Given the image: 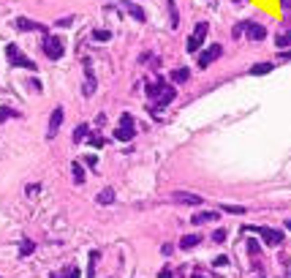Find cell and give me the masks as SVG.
Wrapping results in <instances>:
<instances>
[{
  "label": "cell",
  "mask_w": 291,
  "mask_h": 278,
  "mask_svg": "<svg viewBox=\"0 0 291 278\" xmlns=\"http://www.w3.org/2000/svg\"><path fill=\"white\" fill-rule=\"evenodd\" d=\"M147 95L150 98H155L161 107H166V104H172L175 101V95H177V90L172 88V85H163V82H155V85H147Z\"/></svg>",
  "instance_id": "obj_1"
},
{
  "label": "cell",
  "mask_w": 291,
  "mask_h": 278,
  "mask_svg": "<svg viewBox=\"0 0 291 278\" xmlns=\"http://www.w3.org/2000/svg\"><path fill=\"white\" fill-rule=\"evenodd\" d=\"M6 58H8V65H14V68H28V71H35V63L17 47V44H8V47H6Z\"/></svg>",
  "instance_id": "obj_2"
},
{
  "label": "cell",
  "mask_w": 291,
  "mask_h": 278,
  "mask_svg": "<svg viewBox=\"0 0 291 278\" xmlns=\"http://www.w3.org/2000/svg\"><path fill=\"white\" fill-rule=\"evenodd\" d=\"M207 33H210V25H207V22H199L196 28H193V33H191V38H188V44H185L188 52H199V49H202V44H204V38H207Z\"/></svg>",
  "instance_id": "obj_3"
},
{
  "label": "cell",
  "mask_w": 291,
  "mask_h": 278,
  "mask_svg": "<svg viewBox=\"0 0 291 278\" xmlns=\"http://www.w3.org/2000/svg\"><path fill=\"white\" fill-rule=\"evenodd\" d=\"M245 232H259L267 246H280L283 243V232L272 229V226H245Z\"/></svg>",
  "instance_id": "obj_4"
},
{
  "label": "cell",
  "mask_w": 291,
  "mask_h": 278,
  "mask_svg": "<svg viewBox=\"0 0 291 278\" xmlns=\"http://www.w3.org/2000/svg\"><path fill=\"white\" fill-rule=\"evenodd\" d=\"M65 52V44L60 36H47L44 38V55H47L49 60H60Z\"/></svg>",
  "instance_id": "obj_5"
},
{
  "label": "cell",
  "mask_w": 291,
  "mask_h": 278,
  "mask_svg": "<svg viewBox=\"0 0 291 278\" xmlns=\"http://www.w3.org/2000/svg\"><path fill=\"white\" fill-rule=\"evenodd\" d=\"M134 134H136L134 118H131V115H122V118H120V128L115 131V139H117V142H131Z\"/></svg>",
  "instance_id": "obj_6"
},
{
  "label": "cell",
  "mask_w": 291,
  "mask_h": 278,
  "mask_svg": "<svg viewBox=\"0 0 291 278\" xmlns=\"http://www.w3.org/2000/svg\"><path fill=\"white\" fill-rule=\"evenodd\" d=\"M223 55V47L221 44H212V47H207L202 55H199V68H207V65H212L218 58Z\"/></svg>",
  "instance_id": "obj_7"
},
{
  "label": "cell",
  "mask_w": 291,
  "mask_h": 278,
  "mask_svg": "<svg viewBox=\"0 0 291 278\" xmlns=\"http://www.w3.org/2000/svg\"><path fill=\"white\" fill-rule=\"evenodd\" d=\"M172 202H177V205H204L202 196L191 194V191H175V194H172Z\"/></svg>",
  "instance_id": "obj_8"
},
{
  "label": "cell",
  "mask_w": 291,
  "mask_h": 278,
  "mask_svg": "<svg viewBox=\"0 0 291 278\" xmlns=\"http://www.w3.org/2000/svg\"><path fill=\"white\" fill-rule=\"evenodd\" d=\"M242 30L248 33V38H253V41H264V38H267V28H264V25H259V22L242 25Z\"/></svg>",
  "instance_id": "obj_9"
},
{
  "label": "cell",
  "mask_w": 291,
  "mask_h": 278,
  "mask_svg": "<svg viewBox=\"0 0 291 278\" xmlns=\"http://www.w3.org/2000/svg\"><path fill=\"white\" fill-rule=\"evenodd\" d=\"M60 123H63V107H58L52 115H49V128H47V139H55V134L60 131Z\"/></svg>",
  "instance_id": "obj_10"
},
{
  "label": "cell",
  "mask_w": 291,
  "mask_h": 278,
  "mask_svg": "<svg viewBox=\"0 0 291 278\" xmlns=\"http://www.w3.org/2000/svg\"><path fill=\"white\" fill-rule=\"evenodd\" d=\"M212 221H218V213H215V210H202V213H196V216L191 218V224L202 226V224H212Z\"/></svg>",
  "instance_id": "obj_11"
},
{
  "label": "cell",
  "mask_w": 291,
  "mask_h": 278,
  "mask_svg": "<svg viewBox=\"0 0 291 278\" xmlns=\"http://www.w3.org/2000/svg\"><path fill=\"white\" fill-rule=\"evenodd\" d=\"M17 28H19V30H25V33H30V30H38V33H47V28H44V25L33 22V19H28V17H19V19H17Z\"/></svg>",
  "instance_id": "obj_12"
},
{
  "label": "cell",
  "mask_w": 291,
  "mask_h": 278,
  "mask_svg": "<svg viewBox=\"0 0 291 278\" xmlns=\"http://www.w3.org/2000/svg\"><path fill=\"white\" fill-rule=\"evenodd\" d=\"M71 175H74V183H76V185L85 183V166H82V161H79V158H76L74 164H71Z\"/></svg>",
  "instance_id": "obj_13"
},
{
  "label": "cell",
  "mask_w": 291,
  "mask_h": 278,
  "mask_svg": "<svg viewBox=\"0 0 291 278\" xmlns=\"http://www.w3.org/2000/svg\"><path fill=\"white\" fill-rule=\"evenodd\" d=\"M112 202H115V188H104L95 196V205H112Z\"/></svg>",
  "instance_id": "obj_14"
},
{
  "label": "cell",
  "mask_w": 291,
  "mask_h": 278,
  "mask_svg": "<svg viewBox=\"0 0 291 278\" xmlns=\"http://www.w3.org/2000/svg\"><path fill=\"white\" fill-rule=\"evenodd\" d=\"M71 139H74V145L85 142V139H87V125H85V123H79V125L74 128V134H71Z\"/></svg>",
  "instance_id": "obj_15"
},
{
  "label": "cell",
  "mask_w": 291,
  "mask_h": 278,
  "mask_svg": "<svg viewBox=\"0 0 291 278\" xmlns=\"http://www.w3.org/2000/svg\"><path fill=\"white\" fill-rule=\"evenodd\" d=\"M199 243H202V235H185L180 240V248H196Z\"/></svg>",
  "instance_id": "obj_16"
},
{
  "label": "cell",
  "mask_w": 291,
  "mask_h": 278,
  "mask_svg": "<svg viewBox=\"0 0 291 278\" xmlns=\"http://www.w3.org/2000/svg\"><path fill=\"white\" fill-rule=\"evenodd\" d=\"M275 65L272 63H256V65H251V74L253 77H262V74H269Z\"/></svg>",
  "instance_id": "obj_17"
},
{
  "label": "cell",
  "mask_w": 291,
  "mask_h": 278,
  "mask_svg": "<svg viewBox=\"0 0 291 278\" xmlns=\"http://www.w3.org/2000/svg\"><path fill=\"white\" fill-rule=\"evenodd\" d=\"M188 77H191V71H188V68H175V71H172V82H175V85L188 82Z\"/></svg>",
  "instance_id": "obj_18"
},
{
  "label": "cell",
  "mask_w": 291,
  "mask_h": 278,
  "mask_svg": "<svg viewBox=\"0 0 291 278\" xmlns=\"http://www.w3.org/2000/svg\"><path fill=\"white\" fill-rule=\"evenodd\" d=\"M52 278H79V267H76V265H71V267H65V270L55 273Z\"/></svg>",
  "instance_id": "obj_19"
},
{
  "label": "cell",
  "mask_w": 291,
  "mask_h": 278,
  "mask_svg": "<svg viewBox=\"0 0 291 278\" xmlns=\"http://www.w3.org/2000/svg\"><path fill=\"white\" fill-rule=\"evenodd\" d=\"M35 251V243L33 240H22L19 243V256H30Z\"/></svg>",
  "instance_id": "obj_20"
},
{
  "label": "cell",
  "mask_w": 291,
  "mask_h": 278,
  "mask_svg": "<svg viewBox=\"0 0 291 278\" xmlns=\"http://www.w3.org/2000/svg\"><path fill=\"white\" fill-rule=\"evenodd\" d=\"M11 118H19V112H17V109L0 107V123H6V120H11Z\"/></svg>",
  "instance_id": "obj_21"
},
{
  "label": "cell",
  "mask_w": 291,
  "mask_h": 278,
  "mask_svg": "<svg viewBox=\"0 0 291 278\" xmlns=\"http://www.w3.org/2000/svg\"><path fill=\"white\" fill-rule=\"evenodd\" d=\"M93 38H95V41H109L112 33H109V30H104V28H98V30H93Z\"/></svg>",
  "instance_id": "obj_22"
},
{
  "label": "cell",
  "mask_w": 291,
  "mask_h": 278,
  "mask_svg": "<svg viewBox=\"0 0 291 278\" xmlns=\"http://www.w3.org/2000/svg\"><path fill=\"white\" fill-rule=\"evenodd\" d=\"M98 259H101L98 251H90V270H87V276H90V278L95 276V262H98Z\"/></svg>",
  "instance_id": "obj_23"
},
{
  "label": "cell",
  "mask_w": 291,
  "mask_h": 278,
  "mask_svg": "<svg viewBox=\"0 0 291 278\" xmlns=\"http://www.w3.org/2000/svg\"><path fill=\"white\" fill-rule=\"evenodd\" d=\"M128 11H131V17H134V19H139V22H145V11H142L139 6H131V3H128Z\"/></svg>",
  "instance_id": "obj_24"
},
{
  "label": "cell",
  "mask_w": 291,
  "mask_h": 278,
  "mask_svg": "<svg viewBox=\"0 0 291 278\" xmlns=\"http://www.w3.org/2000/svg\"><path fill=\"white\" fill-rule=\"evenodd\" d=\"M223 210H226V213H234V216L245 213V207H239V205H223Z\"/></svg>",
  "instance_id": "obj_25"
},
{
  "label": "cell",
  "mask_w": 291,
  "mask_h": 278,
  "mask_svg": "<svg viewBox=\"0 0 291 278\" xmlns=\"http://www.w3.org/2000/svg\"><path fill=\"white\" fill-rule=\"evenodd\" d=\"M169 3V17H172V25L177 28V6H175V0H166Z\"/></svg>",
  "instance_id": "obj_26"
},
{
  "label": "cell",
  "mask_w": 291,
  "mask_h": 278,
  "mask_svg": "<svg viewBox=\"0 0 291 278\" xmlns=\"http://www.w3.org/2000/svg\"><path fill=\"white\" fill-rule=\"evenodd\" d=\"M275 44H278V47H289V44H291L289 33H280V36H278V38H275Z\"/></svg>",
  "instance_id": "obj_27"
},
{
  "label": "cell",
  "mask_w": 291,
  "mask_h": 278,
  "mask_svg": "<svg viewBox=\"0 0 291 278\" xmlns=\"http://www.w3.org/2000/svg\"><path fill=\"white\" fill-rule=\"evenodd\" d=\"M82 164H87L90 169H95V164H98V158H95V155H85V158H79Z\"/></svg>",
  "instance_id": "obj_28"
},
{
  "label": "cell",
  "mask_w": 291,
  "mask_h": 278,
  "mask_svg": "<svg viewBox=\"0 0 291 278\" xmlns=\"http://www.w3.org/2000/svg\"><path fill=\"white\" fill-rule=\"evenodd\" d=\"M212 240L223 243V240H226V229H215V232H212Z\"/></svg>",
  "instance_id": "obj_29"
},
{
  "label": "cell",
  "mask_w": 291,
  "mask_h": 278,
  "mask_svg": "<svg viewBox=\"0 0 291 278\" xmlns=\"http://www.w3.org/2000/svg\"><path fill=\"white\" fill-rule=\"evenodd\" d=\"M87 142L93 145V148H104V142H106V139H101V136H95V134H93V136L87 139Z\"/></svg>",
  "instance_id": "obj_30"
},
{
  "label": "cell",
  "mask_w": 291,
  "mask_h": 278,
  "mask_svg": "<svg viewBox=\"0 0 291 278\" xmlns=\"http://www.w3.org/2000/svg\"><path fill=\"white\" fill-rule=\"evenodd\" d=\"M248 254H253V256L259 254V243L256 240H248Z\"/></svg>",
  "instance_id": "obj_31"
},
{
  "label": "cell",
  "mask_w": 291,
  "mask_h": 278,
  "mask_svg": "<svg viewBox=\"0 0 291 278\" xmlns=\"http://www.w3.org/2000/svg\"><path fill=\"white\" fill-rule=\"evenodd\" d=\"M212 265H215V267H223V265H229V256H215V259H212Z\"/></svg>",
  "instance_id": "obj_32"
},
{
  "label": "cell",
  "mask_w": 291,
  "mask_h": 278,
  "mask_svg": "<svg viewBox=\"0 0 291 278\" xmlns=\"http://www.w3.org/2000/svg\"><path fill=\"white\" fill-rule=\"evenodd\" d=\"M158 278H175V273H172V267H163V270L158 273Z\"/></svg>",
  "instance_id": "obj_33"
},
{
  "label": "cell",
  "mask_w": 291,
  "mask_h": 278,
  "mask_svg": "<svg viewBox=\"0 0 291 278\" xmlns=\"http://www.w3.org/2000/svg\"><path fill=\"white\" fill-rule=\"evenodd\" d=\"M58 25H60V28H68V25H74V17H63V19H58Z\"/></svg>",
  "instance_id": "obj_34"
},
{
  "label": "cell",
  "mask_w": 291,
  "mask_h": 278,
  "mask_svg": "<svg viewBox=\"0 0 291 278\" xmlns=\"http://www.w3.org/2000/svg\"><path fill=\"white\" fill-rule=\"evenodd\" d=\"M280 8H283V11L289 14V11H291V0H280Z\"/></svg>",
  "instance_id": "obj_35"
},
{
  "label": "cell",
  "mask_w": 291,
  "mask_h": 278,
  "mask_svg": "<svg viewBox=\"0 0 291 278\" xmlns=\"http://www.w3.org/2000/svg\"><path fill=\"white\" fill-rule=\"evenodd\" d=\"M280 58H283V60H291V52H280Z\"/></svg>",
  "instance_id": "obj_36"
},
{
  "label": "cell",
  "mask_w": 291,
  "mask_h": 278,
  "mask_svg": "<svg viewBox=\"0 0 291 278\" xmlns=\"http://www.w3.org/2000/svg\"><path fill=\"white\" fill-rule=\"evenodd\" d=\"M193 278H207V276H202V273H193Z\"/></svg>",
  "instance_id": "obj_37"
},
{
  "label": "cell",
  "mask_w": 291,
  "mask_h": 278,
  "mask_svg": "<svg viewBox=\"0 0 291 278\" xmlns=\"http://www.w3.org/2000/svg\"><path fill=\"white\" fill-rule=\"evenodd\" d=\"M286 229H291V221H286Z\"/></svg>",
  "instance_id": "obj_38"
},
{
  "label": "cell",
  "mask_w": 291,
  "mask_h": 278,
  "mask_svg": "<svg viewBox=\"0 0 291 278\" xmlns=\"http://www.w3.org/2000/svg\"><path fill=\"white\" fill-rule=\"evenodd\" d=\"M234 3H242V0H234Z\"/></svg>",
  "instance_id": "obj_39"
},
{
  "label": "cell",
  "mask_w": 291,
  "mask_h": 278,
  "mask_svg": "<svg viewBox=\"0 0 291 278\" xmlns=\"http://www.w3.org/2000/svg\"><path fill=\"white\" fill-rule=\"evenodd\" d=\"M289 38H291V33H289Z\"/></svg>",
  "instance_id": "obj_40"
},
{
  "label": "cell",
  "mask_w": 291,
  "mask_h": 278,
  "mask_svg": "<svg viewBox=\"0 0 291 278\" xmlns=\"http://www.w3.org/2000/svg\"><path fill=\"white\" fill-rule=\"evenodd\" d=\"M259 278H262V276H259Z\"/></svg>",
  "instance_id": "obj_41"
}]
</instances>
